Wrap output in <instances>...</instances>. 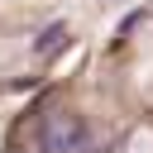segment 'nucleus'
<instances>
[{"instance_id":"1","label":"nucleus","mask_w":153,"mask_h":153,"mask_svg":"<svg viewBox=\"0 0 153 153\" xmlns=\"http://www.w3.org/2000/svg\"><path fill=\"white\" fill-rule=\"evenodd\" d=\"M81 143H86V120L81 115L53 110L38 124V153H81Z\"/></svg>"},{"instance_id":"2","label":"nucleus","mask_w":153,"mask_h":153,"mask_svg":"<svg viewBox=\"0 0 153 153\" xmlns=\"http://www.w3.org/2000/svg\"><path fill=\"white\" fill-rule=\"evenodd\" d=\"M62 43H67V24L57 19V24H48V29L33 38V57H48V53H57Z\"/></svg>"}]
</instances>
